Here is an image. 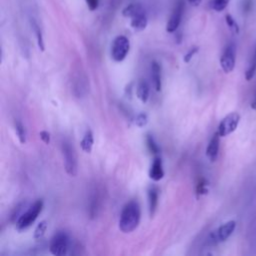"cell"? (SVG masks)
Wrapping results in <instances>:
<instances>
[{
    "mask_svg": "<svg viewBox=\"0 0 256 256\" xmlns=\"http://www.w3.org/2000/svg\"><path fill=\"white\" fill-rule=\"evenodd\" d=\"M15 130H16V134L18 136L20 143L24 144L26 142V132H25V128H24L23 124L18 120L15 121Z\"/></svg>",
    "mask_w": 256,
    "mask_h": 256,
    "instance_id": "obj_18",
    "label": "cell"
},
{
    "mask_svg": "<svg viewBox=\"0 0 256 256\" xmlns=\"http://www.w3.org/2000/svg\"><path fill=\"white\" fill-rule=\"evenodd\" d=\"M256 72V59L253 57L251 63L249 64L246 72H245V78L247 81H250L253 77H254V74Z\"/></svg>",
    "mask_w": 256,
    "mask_h": 256,
    "instance_id": "obj_23",
    "label": "cell"
},
{
    "mask_svg": "<svg viewBox=\"0 0 256 256\" xmlns=\"http://www.w3.org/2000/svg\"><path fill=\"white\" fill-rule=\"evenodd\" d=\"M164 176V170H163V164L160 157H155L150 170H149V177L153 181H160Z\"/></svg>",
    "mask_w": 256,
    "mask_h": 256,
    "instance_id": "obj_12",
    "label": "cell"
},
{
    "mask_svg": "<svg viewBox=\"0 0 256 256\" xmlns=\"http://www.w3.org/2000/svg\"><path fill=\"white\" fill-rule=\"evenodd\" d=\"M39 135H40V138H41V140L45 143V144H49L50 143V140H51V136H50V133L48 132V131H45V130H43V131H41L40 133H39Z\"/></svg>",
    "mask_w": 256,
    "mask_h": 256,
    "instance_id": "obj_28",
    "label": "cell"
},
{
    "mask_svg": "<svg viewBox=\"0 0 256 256\" xmlns=\"http://www.w3.org/2000/svg\"><path fill=\"white\" fill-rule=\"evenodd\" d=\"M68 247H69V237L65 232L59 231L51 238V241L49 244V250L53 255H56V256L65 255L67 253Z\"/></svg>",
    "mask_w": 256,
    "mask_h": 256,
    "instance_id": "obj_7",
    "label": "cell"
},
{
    "mask_svg": "<svg viewBox=\"0 0 256 256\" xmlns=\"http://www.w3.org/2000/svg\"><path fill=\"white\" fill-rule=\"evenodd\" d=\"M240 121V115L237 112H231L226 115L218 125V134L220 137H225L236 130Z\"/></svg>",
    "mask_w": 256,
    "mask_h": 256,
    "instance_id": "obj_8",
    "label": "cell"
},
{
    "mask_svg": "<svg viewBox=\"0 0 256 256\" xmlns=\"http://www.w3.org/2000/svg\"><path fill=\"white\" fill-rule=\"evenodd\" d=\"M219 144H220V135L218 132H215L211 137L207 148H206V156L211 162H214L217 159L219 152Z\"/></svg>",
    "mask_w": 256,
    "mask_h": 256,
    "instance_id": "obj_11",
    "label": "cell"
},
{
    "mask_svg": "<svg viewBox=\"0 0 256 256\" xmlns=\"http://www.w3.org/2000/svg\"><path fill=\"white\" fill-rule=\"evenodd\" d=\"M93 143H94V138H93V133L90 129L86 130L81 142H80V145H81V148L82 150L85 152V153H90L92 151V147H93Z\"/></svg>",
    "mask_w": 256,
    "mask_h": 256,
    "instance_id": "obj_16",
    "label": "cell"
},
{
    "mask_svg": "<svg viewBox=\"0 0 256 256\" xmlns=\"http://www.w3.org/2000/svg\"><path fill=\"white\" fill-rule=\"evenodd\" d=\"M62 154L64 159V167L68 175L76 176L77 175V155L74 147L67 141L62 143Z\"/></svg>",
    "mask_w": 256,
    "mask_h": 256,
    "instance_id": "obj_6",
    "label": "cell"
},
{
    "mask_svg": "<svg viewBox=\"0 0 256 256\" xmlns=\"http://www.w3.org/2000/svg\"><path fill=\"white\" fill-rule=\"evenodd\" d=\"M151 77L153 81V85L156 91H160L162 88L161 81V66L158 62L153 61L151 63Z\"/></svg>",
    "mask_w": 256,
    "mask_h": 256,
    "instance_id": "obj_13",
    "label": "cell"
},
{
    "mask_svg": "<svg viewBox=\"0 0 256 256\" xmlns=\"http://www.w3.org/2000/svg\"><path fill=\"white\" fill-rule=\"evenodd\" d=\"M183 9H184L183 3L179 2L176 5V7L174 8V10L172 11V13L167 21V24H166V31L168 33H174L178 29V27L181 23V20H182Z\"/></svg>",
    "mask_w": 256,
    "mask_h": 256,
    "instance_id": "obj_10",
    "label": "cell"
},
{
    "mask_svg": "<svg viewBox=\"0 0 256 256\" xmlns=\"http://www.w3.org/2000/svg\"><path fill=\"white\" fill-rule=\"evenodd\" d=\"M43 208V200L42 199H38L37 201H35L32 206L29 207V209L21 214L16 222V226L18 230H24L26 228H28L29 226H31L32 223H34V221L37 219L38 215L40 214V212L42 211Z\"/></svg>",
    "mask_w": 256,
    "mask_h": 256,
    "instance_id": "obj_4",
    "label": "cell"
},
{
    "mask_svg": "<svg viewBox=\"0 0 256 256\" xmlns=\"http://www.w3.org/2000/svg\"><path fill=\"white\" fill-rule=\"evenodd\" d=\"M251 108H252V109H254V110H256V91H255L254 99H253V100H252V102H251Z\"/></svg>",
    "mask_w": 256,
    "mask_h": 256,
    "instance_id": "obj_30",
    "label": "cell"
},
{
    "mask_svg": "<svg viewBox=\"0 0 256 256\" xmlns=\"http://www.w3.org/2000/svg\"><path fill=\"white\" fill-rule=\"evenodd\" d=\"M46 229H47V221L43 220L41 221L35 228L34 230V238L35 239H40L44 236L45 232H46Z\"/></svg>",
    "mask_w": 256,
    "mask_h": 256,
    "instance_id": "obj_20",
    "label": "cell"
},
{
    "mask_svg": "<svg viewBox=\"0 0 256 256\" xmlns=\"http://www.w3.org/2000/svg\"><path fill=\"white\" fill-rule=\"evenodd\" d=\"M122 15L130 18V26L136 31H143L148 24V18L144 7L139 3H130L122 10Z\"/></svg>",
    "mask_w": 256,
    "mask_h": 256,
    "instance_id": "obj_2",
    "label": "cell"
},
{
    "mask_svg": "<svg viewBox=\"0 0 256 256\" xmlns=\"http://www.w3.org/2000/svg\"><path fill=\"white\" fill-rule=\"evenodd\" d=\"M149 92H150V87L149 84L146 80L141 79L136 87V95L137 97L141 100V102L146 103L148 98H149Z\"/></svg>",
    "mask_w": 256,
    "mask_h": 256,
    "instance_id": "obj_14",
    "label": "cell"
},
{
    "mask_svg": "<svg viewBox=\"0 0 256 256\" xmlns=\"http://www.w3.org/2000/svg\"><path fill=\"white\" fill-rule=\"evenodd\" d=\"M135 124L138 127H144L148 123V116L146 113H139L135 118Z\"/></svg>",
    "mask_w": 256,
    "mask_h": 256,
    "instance_id": "obj_24",
    "label": "cell"
},
{
    "mask_svg": "<svg viewBox=\"0 0 256 256\" xmlns=\"http://www.w3.org/2000/svg\"><path fill=\"white\" fill-rule=\"evenodd\" d=\"M31 26H32V29L35 33V36H36V39H37V44H38V47L41 51H44L45 50V45H44V40H43V34H42V31L40 29V26L38 25V23L32 19L31 20Z\"/></svg>",
    "mask_w": 256,
    "mask_h": 256,
    "instance_id": "obj_17",
    "label": "cell"
},
{
    "mask_svg": "<svg viewBox=\"0 0 256 256\" xmlns=\"http://www.w3.org/2000/svg\"><path fill=\"white\" fill-rule=\"evenodd\" d=\"M146 143H147V147H148V149L151 153H153V154H158L159 153V147L156 144L152 135H150V134L146 135Z\"/></svg>",
    "mask_w": 256,
    "mask_h": 256,
    "instance_id": "obj_22",
    "label": "cell"
},
{
    "mask_svg": "<svg viewBox=\"0 0 256 256\" xmlns=\"http://www.w3.org/2000/svg\"><path fill=\"white\" fill-rule=\"evenodd\" d=\"M158 189L156 187H150L148 190V202H149V212L153 216L156 212L158 205Z\"/></svg>",
    "mask_w": 256,
    "mask_h": 256,
    "instance_id": "obj_15",
    "label": "cell"
},
{
    "mask_svg": "<svg viewBox=\"0 0 256 256\" xmlns=\"http://www.w3.org/2000/svg\"><path fill=\"white\" fill-rule=\"evenodd\" d=\"M255 59H256V48H255V53H254V56H253Z\"/></svg>",
    "mask_w": 256,
    "mask_h": 256,
    "instance_id": "obj_31",
    "label": "cell"
},
{
    "mask_svg": "<svg viewBox=\"0 0 256 256\" xmlns=\"http://www.w3.org/2000/svg\"><path fill=\"white\" fill-rule=\"evenodd\" d=\"M235 227H236V222L234 220L225 222L224 224L219 226L216 230L210 232V234L207 237L206 243L208 245H217L219 243L226 241L235 230Z\"/></svg>",
    "mask_w": 256,
    "mask_h": 256,
    "instance_id": "obj_3",
    "label": "cell"
},
{
    "mask_svg": "<svg viewBox=\"0 0 256 256\" xmlns=\"http://www.w3.org/2000/svg\"><path fill=\"white\" fill-rule=\"evenodd\" d=\"M130 50V41L124 35H118L111 44V57L116 62H122Z\"/></svg>",
    "mask_w": 256,
    "mask_h": 256,
    "instance_id": "obj_5",
    "label": "cell"
},
{
    "mask_svg": "<svg viewBox=\"0 0 256 256\" xmlns=\"http://www.w3.org/2000/svg\"><path fill=\"white\" fill-rule=\"evenodd\" d=\"M229 1L230 0H212L211 8L216 12H221L227 7Z\"/></svg>",
    "mask_w": 256,
    "mask_h": 256,
    "instance_id": "obj_21",
    "label": "cell"
},
{
    "mask_svg": "<svg viewBox=\"0 0 256 256\" xmlns=\"http://www.w3.org/2000/svg\"><path fill=\"white\" fill-rule=\"evenodd\" d=\"M141 218L140 205L136 200H131L126 203L121 211L119 218V228L124 233H130L134 231Z\"/></svg>",
    "mask_w": 256,
    "mask_h": 256,
    "instance_id": "obj_1",
    "label": "cell"
},
{
    "mask_svg": "<svg viewBox=\"0 0 256 256\" xmlns=\"http://www.w3.org/2000/svg\"><path fill=\"white\" fill-rule=\"evenodd\" d=\"M85 2L90 11H95L99 6V0H85Z\"/></svg>",
    "mask_w": 256,
    "mask_h": 256,
    "instance_id": "obj_26",
    "label": "cell"
},
{
    "mask_svg": "<svg viewBox=\"0 0 256 256\" xmlns=\"http://www.w3.org/2000/svg\"><path fill=\"white\" fill-rule=\"evenodd\" d=\"M206 185H207V182L202 179L199 184L197 185V194H204L207 192V189H206Z\"/></svg>",
    "mask_w": 256,
    "mask_h": 256,
    "instance_id": "obj_27",
    "label": "cell"
},
{
    "mask_svg": "<svg viewBox=\"0 0 256 256\" xmlns=\"http://www.w3.org/2000/svg\"><path fill=\"white\" fill-rule=\"evenodd\" d=\"M187 2L191 5V6H198L201 2H202V0H187Z\"/></svg>",
    "mask_w": 256,
    "mask_h": 256,
    "instance_id": "obj_29",
    "label": "cell"
},
{
    "mask_svg": "<svg viewBox=\"0 0 256 256\" xmlns=\"http://www.w3.org/2000/svg\"><path fill=\"white\" fill-rule=\"evenodd\" d=\"M225 22L228 26V28L235 34H238L239 33V26L236 22V20L232 17V15L230 14H226L225 15Z\"/></svg>",
    "mask_w": 256,
    "mask_h": 256,
    "instance_id": "obj_19",
    "label": "cell"
},
{
    "mask_svg": "<svg viewBox=\"0 0 256 256\" xmlns=\"http://www.w3.org/2000/svg\"><path fill=\"white\" fill-rule=\"evenodd\" d=\"M236 61V47L234 43H229L224 48L220 57V66L224 73L228 74L233 71Z\"/></svg>",
    "mask_w": 256,
    "mask_h": 256,
    "instance_id": "obj_9",
    "label": "cell"
},
{
    "mask_svg": "<svg viewBox=\"0 0 256 256\" xmlns=\"http://www.w3.org/2000/svg\"><path fill=\"white\" fill-rule=\"evenodd\" d=\"M198 47H192L186 54H185V56H184V58H183V61L185 62V63H188L191 59H192V57L198 52Z\"/></svg>",
    "mask_w": 256,
    "mask_h": 256,
    "instance_id": "obj_25",
    "label": "cell"
}]
</instances>
